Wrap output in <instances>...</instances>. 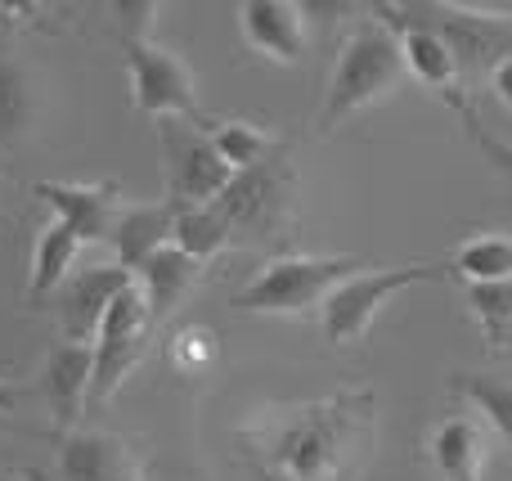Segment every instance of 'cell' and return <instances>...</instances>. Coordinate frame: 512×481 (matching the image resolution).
<instances>
[{
	"label": "cell",
	"mask_w": 512,
	"mask_h": 481,
	"mask_svg": "<svg viewBox=\"0 0 512 481\" xmlns=\"http://www.w3.org/2000/svg\"><path fill=\"white\" fill-rule=\"evenodd\" d=\"M378 432L373 392L265 405L234 432L243 464L261 481H346L369 459Z\"/></svg>",
	"instance_id": "cell-1"
},
{
	"label": "cell",
	"mask_w": 512,
	"mask_h": 481,
	"mask_svg": "<svg viewBox=\"0 0 512 481\" xmlns=\"http://www.w3.org/2000/svg\"><path fill=\"white\" fill-rule=\"evenodd\" d=\"M405 77L409 72L405 59H400V36L382 18H360L351 27V36L342 41V50H337L333 77H328L324 90V108H319V135L337 131L346 117L387 99L391 90H400Z\"/></svg>",
	"instance_id": "cell-2"
},
{
	"label": "cell",
	"mask_w": 512,
	"mask_h": 481,
	"mask_svg": "<svg viewBox=\"0 0 512 481\" xmlns=\"http://www.w3.org/2000/svg\"><path fill=\"white\" fill-rule=\"evenodd\" d=\"M364 270L360 257H274L270 266H261L248 284L234 293V311L243 315H306L324 311L328 293L337 284Z\"/></svg>",
	"instance_id": "cell-3"
},
{
	"label": "cell",
	"mask_w": 512,
	"mask_h": 481,
	"mask_svg": "<svg viewBox=\"0 0 512 481\" xmlns=\"http://www.w3.org/2000/svg\"><path fill=\"white\" fill-rule=\"evenodd\" d=\"M391 18H405V23L432 27L445 45L454 50L468 77H490L495 63H504L512 54V14H486V9L472 5H445V0H423V5H382Z\"/></svg>",
	"instance_id": "cell-4"
},
{
	"label": "cell",
	"mask_w": 512,
	"mask_h": 481,
	"mask_svg": "<svg viewBox=\"0 0 512 481\" xmlns=\"http://www.w3.org/2000/svg\"><path fill=\"white\" fill-rule=\"evenodd\" d=\"M225 221L234 225V239L248 243H270L292 230V207H297V185H292L288 153H274L261 167L234 171L225 194L216 198Z\"/></svg>",
	"instance_id": "cell-5"
},
{
	"label": "cell",
	"mask_w": 512,
	"mask_h": 481,
	"mask_svg": "<svg viewBox=\"0 0 512 481\" xmlns=\"http://www.w3.org/2000/svg\"><path fill=\"white\" fill-rule=\"evenodd\" d=\"M162 171H167V203L171 207H207L225 194L234 180V167L216 153L212 131L189 117H162Z\"/></svg>",
	"instance_id": "cell-6"
},
{
	"label": "cell",
	"mask_w": 512,
	"mask_h": 481,
	"mask_svg": "<svg viewBox=\"0 0 512 481\" xmlns=\"http://www.w3.org/2000/svg\"><path fill=\"white\" fill-rule=\"evenodd\" d=\"M441 275V266H391V270H364V275H351L346 284H337L328 293L324 311V338L333 347H355V342L369 338V329L378 324V315L396 302L405 288L427 284V279Z\"/></svg>",
	"instance_id": "cell-7"
},
{
	"label": "cell",
	"mask_w": 512,
	"mask_h": 481,
	"mask_svg": "<svg viewBox=\"0 0 512 481\" xmlns=\"http://www.w3.org/2000/svg\"><path fill=\"white\" fill-rule=\"evenodd\" d=\"M126 72H131V99L144 117H189L198 122V81L189 63L162 41H122Z\"/></svg>",
	"instance_id": "cell-8"
},
{
	"label": "cell",
	"mask_w": 512,
	"mask_h": 481,
	"mask_svg": "<svg viewBox=\"0 0 512 481\" xmlns=\"http://www.w3.org/2000/svg\"><path fill=\"white\" fill-rule=\"evenodd\" d=\"M149 333H153V315L144 302L140 284H131L113 306H108L104 324L95 338V383H90V401L104 405L117 387L131 378V369L144 360L149 351Z\"/></svg>",
	"instance_id": "cell-9"
},
{
	"label": "cell",
	"mask_w": 512,
	"mask_h": 481,
	"mask_svg": "<svg viewBox=\"0 0 512 481\" xmlns=\"http://www.w3.org/2000/svg\"><path fill=\"white\" fill-rule=\"evenodd\" d=\"M135 284V275H126L122 266H86L54 293L59 302V333L63 342H95L99 324H104L108 306Z\"/></svg>",
	"instance_id": "cell-10"
},
{
	"label": "cell",
	"mask_w": 512,
	"mask_h": 481,
	"mask_svg": "<svg viewBox=\"0 0 512 481\" xmlns=\"http://www.w3.org/2000/svg\"><path fill=\"white\" fill-rule=\"evenodd\" d=\"M373 14H378L382 23L400 36V59H405L409 77L423 81V86L436 90V95H445L454 108H459V117L468 113L472 104L463 99V68H459V59H454L450 45H445L432 27H418V23H405V18H391L382 5L373 9Z\"/></svg>",
	"instance_id": "cell-11"
},
{
	"label": "cell",
	"mask_w": 512,
	"mask_h": 481,
	"mask_svg": "<svg viewBox=\"0 0 512 481\" xmlns=\"http://www.w3.org/2000/svg\"><path fill=\"white\" fill-rule=\"evenodd\" d=\"M36 198L54 207V221L72 225L81 234V243H108L113 239V225L122 216V189L113 180H99V185H59V180H36L32 185Z\"/></svg>",
	"instance_id": "cell-12"
},
{
	"label": "cell",
	"mask_w": 512,
	"mask_h": 481,
	"mask_svg": "<svg viewBox=\"0 0 512 481\" xmlns=\"http://www.w3.org/2000/svg\"><path fill=\"white\" fill-rule=\"evenodd\" d=\"M243 41L270 63H297L310 50L306 9L292 0H243L239 5Z\"/></svg>",
	"instance_id": "cell-13"
},
{
	"label": "cell",
	"mask_w": 512,
	"mask_h": 481,
	"mask_svg": "<svg viewBox=\"0 0 512 481\" xmlns=\"http://www.w3.org/2000/svg\"><path fill=\"white\" fill-rule=\"evenodd\" d=\"M90 383H95V342H54L41 369V392L63 432H72V423L90 405Z\"/></svg>",
	"instance_id": "cell-14"
},
{
	"label": "cell",
	"mask_w": 512,
	"mask_h": 481,
	"mask_svg": "<svg viewBox=\"0 0 512 481\" xmlns=\"http://www.w3.org/2000/svg\"><path fill=\"white\" fill-rule=\"evenodd\" d=\"M59 473L63 481H135V464L117 437L95 428H72L59 441Z\"/></svg>",
	"instance_id": "cell-15"
},
{
	"label": "cell",
	"mask_w": 512,
	"mask_h": 481,
	"mask_svg": "<svg viewBox=\"0 0 512 481\" xmlns=\"http://www.w3.org/2000/svg\"><path fill=\"white\" fill-rule=\"evenodd\" d=\"M171 230H176V207L171 203H126L113 225V239H108L117 252V266L126 275L144 270V261L171 248Z\"/></svg>",
	"instance_id": "cell-16"
},
{
	"label": "cell",
	"mask_w": 512,
	"mask_h": 481,
	"mask_svg": "<svg viewBox=\"0 0 512 481\" xmlns=\"http://www.w3.org/2000/svg\"><path fill=\"white\" fill-rule=\"evenodd\" d=\"M198 279H203V266H198L194 257H185L176 243H171V248H162L158 257L144 261L140 293H144V302H149L153 324H167V315L180 311V302L194 293Z\"/></svg>",
	"instance_id": "cell-17"
},
{
	"label": "cell",
	"mask_w": 512,
	"mask_h": 481,
	"mask_svg": "<svg viewBox=\"0 0 512 481\" xmlns=\"http://www.w3.org/2000/svg\"><path fill=\"white\" fill-rule=\"evenodd\" d=\"M486 455H490L486 423L468 419V414L445 419L432 432V459L445 481H481L486 477Z\"/></svg>",
	"instance_id": "cell-18"
},
{
	"label": "cell",
	"mask_w": 512,
	"mask_h": 481,
	"mask_svg": "<svg viewBox=\"0 0 512 481\" xmlns=\"http://www.w3.org/2000/svg\"><path fill=\"white\" fill-rule=\"evenodd\" d=\"M86 248L81 234L63 221H50L41 234H36L32 248V279H27V297L32 302H45L50 293H59L72 275H77V252Z\"/></svg>",
	"instance_id": "cell-19"
},
{
	"label": "cell",
	"mask_w": 512,
	"mask_h": 481,
	"mask_svg": "<svg viewBox=\"0 0 512 481\" xmlns=\"http://www.w3.org/2000/svg\"><path fill=\"white\" fill-rule=\"evenodd\" d=\"M171 243H176L185 257H194L198 266H207V261L221 257V252L234 243V225L225 221V212L216 203L176 207V230H171Z\"/></svg>",
	"instance_id": "cell-20"
},
{
	"label": "cell",
	"mask_w": 512,
	"mask_h": 481,
	"mask_svg": "<svg viewBox=\"0 0 512 481\" xmlns=\"http://www.w3.org/2000/svg\"><path fill=\"white\" fill-rule=\"evenodd\" d=\"M450 270L463 275L468 284H499V279H512V234L486 230V234L463 239Z\"/></svg>",
	"instance_id": "cell-21"
},
{
	"label": "cell",
	"mask_w": 512,
	"mask_h": 481,
	"mask_svg": "<svg viewBox=\"0 0 512 481\" xmlns=\"http://www.w3.org/2000/svg\"><path fill=\"white\" fill-rule=\"evenodd\" d=\"M454 392L481 414L486 432H495L499 441L512 446V383H504V378H486V374H459L454 378Z\"/></svg>",
	"instance_id": "cell-22"
},
{
	"label": "cell",
	"mask_w": 512,
	"mask_h": 481,
	"mask_svg": "<svg viewBox=\"0 0 512 481\" xmlns=\"http://www.w3.org/2000/svg\"><path fill=\"white\" fill-rule=\"evenodd\" d=\"M32 113H36V90L27 68L14 59H0V140L5 144L23 140L27 126H32Z\"/></svg>",
	"instance_id": "cell-23"
},
{
	"label": "cell",
	"mask_w": 512,
	"mask_h": 481,
	"mask_svg": "<svg viewBox=\"0 0 512 481\" xmlns=\"http://www.w3.org/2000/svg\"><path fill=\"white\" fill-rule=\"evenodd\" d=\"M212 144L234 171H248V167H261L265 158L283 149L270 131H261L256 122H212Z\"/></svg>",
	"instance_id": "cell-24"
},
{
	"label": "cell",
	"mask_w": 512,
	"mask_h": 481,
	"mask_svg": "<svg viewBox=\"0 0 512 481\" xmlns=\"http://www.w3.org/2000/svg\"><path fill=\"white\" fill-rule=\"evenodd\" d=\"M468 311L477 315L490 347L495 351L512 347V279H499V284H468Z\"/></svg>",
	"instance_id": "cell-25"
},
{
	"label": "cell",
	"mask_w": 512,
	"mask_h": 481,
	"mask_svg": "<svg viewBox=\"0 0 512 481\" xmlns=\"http://www.w3.org/2000/svg\"><path fill=\"white\" fill-rule=\"evenodd\" d=\"M167 360L176 365V374H185V378L203 374V369L216 360V338L203 329V324H194V329H180L176 338L167 342Z\"/></svg>",
	"instance_id": "cell-26"
},
{
	"label": "cell",
	"mask_w": 512,
	"mask_h": 481,
	"mask_svg": "<svg viewBox=\"0 0 512 481\" xmlns=\"http://www.w3.org/2000/svg\"><path fill=\"white\" fill-rule=\"evenodd\" d=\"M463 122H468V135H472V144H477V149L486 153V158L495 162L499 171H504V176H512V144H508V140H499V135H490L486 126H481V117L472 113V108H468V113H463Z\"/></svg>",
	"instance_id": "cell-27"
},
{
	"label": "cell",
	"mask_w": 512,
	"mask_h": 481,
	"mask_svg": "<svg viewBox=\"0 0 512 481\" xmlns=\"http://www.w3.org/2000/svg\"><path fill=\"white\" fill-rule=\"evenodd\" d=\"M486 81H490V90H495V95L504 99V108L512 113V54H508L504 63H495V72H490Z\"/></svg>",
	"instance_id": "cell-28"
},
{
	"label": "cell",
	"mask_w": 512,
	"mask_h": 481,
	"mask_svg": "<svg viewBox=\"0 0 512 481\" xmlns=\"http://www.w3.org/2000/svg\"><path fill=\"white\" fill-rule=\"evenodd\" d=\"M18 401H23V392H18L14 383H5V378H0V414H14Z\"/></svg>",
	"instance_id": "cell-29"
},
{
	"label": "cell",
	"mask_w": 512,
	"mask_h": 481,
	"mask_svg": "<svg viewBox=\"0 0 512 481\" xmlns=\"http://www.w3.org/2000/svg\"><path fill=\"white\" fill-rule=\"evenodd\" d=\"M14 14H18V9H14V5H0V32H5V27H9V23H14Z\"/></svg>",
	"instance_id": "cell-30"
},
{
	"label": "cell",
	"mask_w": 512,
	"mask_h": 481,
	"mask_svg": "<svg viewBox=\"0 0 512 481\" xmlns=\"http://www.w3.org/2000/svg\"><path fill=\"white\" fill-rule=\"evenodd\" d=\"M32 473H14V468H0V481H27Z\"/></svg>",
	"instance_id": "cell-31"
}]
</instances>
